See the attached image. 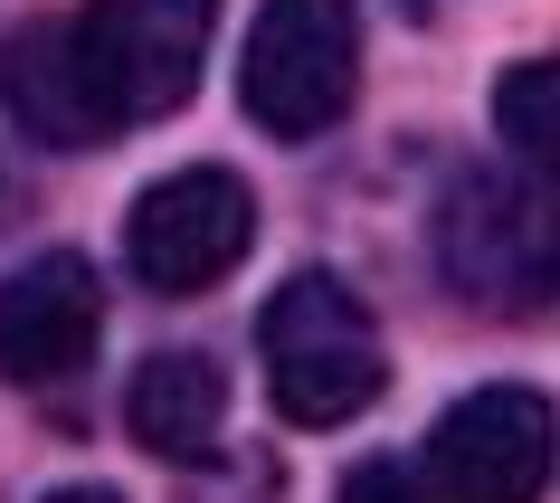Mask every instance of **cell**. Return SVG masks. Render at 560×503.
<instances>
[{"instance_id": "3957f363", "label": "cell", "mask_w": 560, "mask_h": 503, "mask_svg": "<svg viewBox=\"0 0 560 503\" xmlns=\"http://www.w3.org/2000/svg\"><path fill=\"white\" fill-rule=\"evenodd\" d=\"M438 276L466 304H503V314H541L560 285V209L551 180L532 172H456L438 200Z\"/></svg>"}, {"instance_id": "5b68a950", "label": "cell", "mask_w": 560, "mask_h": 503, "mask_svg": "<svg viewBox=\"0 0 560 503\" xmlns=\"http://www.w3.org/2000/svg\"><path fill=\"white\" fill-rule=\"evenodd\" d=\"M418 503H532L551 484V399L541 389H466L418 446Z\"/></svg>"}, {"instance_id": "9c48e42d", "label": "cell", "mask_w": 560, "mask_h": 503, "mask_svg": "<svg viewBox=\"0 0 560 503\" xmlns=\"http://www.w3.org/2000/svg\"><path fill=\"white\" fill-rule=\"evenodd\" d=\"M551 95H560L551 58H523V67L494 86V133H503V152H513V172H532V180H551V162H560V115H551Z\"/></svg>"}, {"instance_id": "ba28073f", "label": "cell", "mask_w": 560, "mask_h": 503, "mask_svg": "<svg viewBox=\"0 0 560 503\" xmlns=\"http://www.w3.org/2000/svg\"><path fill=\"white\" fill-rule=\"evenodd\" d=\"M124 428H133V446L172 456V466L209 456L219 428H229V371L209 352H152L143 371L124 381Z\"/></svg>"}, {"instance_id": "52a82bcc", "label": "cell", "mask_w": 560, "mask_h": 503, "mask_svg": "<svg viewBox=\"0 0 560 503\" xmlns=\"http://www.w3.org/2000/svg\"><path fill=\"white\" fill-rule=\"evenodd\" d=\"M95 342H105V285L77 247H48L0 276V381L58 389L95 361Z\"/></svg>"}, {"instance_id": "7a4b0ae2", "label": "cell", "mask_w": 560, "mask_h": 503, "mask_svg": "<svg viewBox=\"0 0 560 503\" xmlns=\"http://www.w3.org/2000/svg\"><path fill=\"white\" fill-rule=\"evenodd\" d=\"M266 389L295 428H342L389 389V342L371 324V304L342 285L332 267H295L257 314Z\"/></svg>"}, {"instance_id": "6da1fadb", "label": "cell", "mask_w": 560, "mask_h": 503, "mask_svg": "<svg viewBox=\"0 0 560 503\" xmlns=\"http://www.w3.org/2000/svg\"><path fill=\"white\" fill-rule=\"evenodd\" d=\"M219 0H86L77 20L0 38V105L48 152H86L124 124H162L200 95Z\"/></svg>"}, {"instance_id": "30bf717a", "label": "cell", "mask_w": 560, "mask_h": 503, "mask_svg": "<svg viewBox=\"0 0 560 503\" xmlns=\"http://www.w3.org/2000/svg\"><path fill=\"white\" fill-rule=\"evenodd\" d=\"M342 503H418V475L389 466V456H371V466L342 475Z\"/></svg>"}, {"instance_id": "8fae6325", "label": "cell", "mask_w": 560, "mask_h": 503, "mask_svg": "<svg viewBox=\"0 0 560 503\" xmlns=\"http://www.w3.org/2000/svg\"><path fill=\"white\" fill-rule=\"evenodd\" d=\"M38 503H124L115 484H58V494H38Z\"/></svg>"}, {"instance_id": "277c9868", "label": "cell", "mask_w": 560, "mask_h": 503, "mask_svg": "<svg viewBox=\"0 0 560 503\" xmlns=\"http://www.w3.org/2000/svg\"><path fill=\"white\" fill-rule=\"evenodd\" d=\"M361 95V10L352 0H266L247 30L237 105L266 124V143H314Z\"/></svg>"}, {"instance_id": "8992f818", "label": "cell", "mask_w": 560, "mask_h": 503, "mask_svg": "<svg viewBox=\"0 0 560 503\" xmlns=\"http://www.w3.org/2000/svg\"><path fill=\"white\" fill-rule=\"evenodd\" d=\"M247 247H257V200L219 162L162 172L133 200V219H124V267L143 276L152 295H209Z\"/></svg>"}]
</instances>
